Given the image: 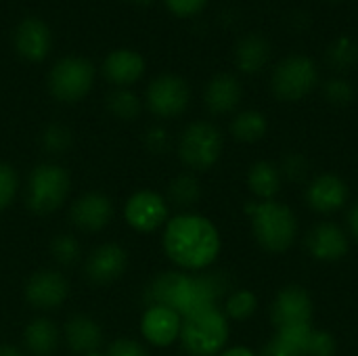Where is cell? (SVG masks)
Listing matches in <instances>:
<instances>
[{"mask_svg": "<svg viewBox=\"0 0 358 356\" xmlns=\"http://www.w3.org/2000/svg\"><path fill=\"white\" fill-rule=\"evenodd\" d=\"M229 294V279L222 273L166 271L149 281L143 298L147 306H168L185 319L208 308H220Z\"/></svg>", "mask_w": 358, "mask_h": 356, "instance_id": "6da1fadb", "label": "cell"}, {"mask_svg": "<svg viewBox=\"0 0 358 356\" xmlns=\"http://www.w3.org/2000/svg\"><path fill=\"white\" fill-rule=\"evenodd\" d=\"M243 99V86L233 73H216L203 90V103L212 115L233 113Z\"/></svg>", "mask_w": 358, "mask_h": 356, "instance_id": "d6986e66", "label": "cell"}, {"mask_svg": "<svg viewBox=\"0 0 358 356\" xmlns=\"http://www.w3.org/2000/svg\"><path fill=\"white\" fill-rule=\"evenodd\" d=\"M67 348L78 356L96 353L103 344V329L101 325L88 317V315H73L67 319L63 332H61Z\"/></svg>", "mask_w": 358, "mask_h": 356, "instance_id": "ffe728a7", "label": "cell"}, {"mask_svg": "<svg viewBox=\"0 0 358 356\" xmlns=\"http://www.w3.org/2000/svg\"><path fill=\"white\" fill-rule=\"evenodd\" d=\"M105 356H151V355H149V350H147L141 342H136V340H132V338H117V340H113V342L109 344V348H107Z\"/></svg>", "mask_w": 358, "mask_h": 356, "instance_id": "8d00e7d4", "label": "cell"}, {"mask_svg": "<svg viewBox=\"0 0 358 356\" xmlns=\"http://www.w3.org/2000/svg\"><path fill=\"white\" fill-rule=\"evenodd\" d=\"M182 317L168 306H147L141 317V336L155 348H168L178 342Z\"/></svg>", "mask_w": 358, "mask_h": 356, "instance_id": "e0dca14e", "label": "cell"}, {"mask_svg": "<svg viewBox=\"0 0 358 356\" xmlns=\"http://www.w3.org/2000/svg\"><path fill=\"white\" fill-rule=\"evenodd\" d=\"M271 59V42L260 34L243 36L235 46V65L241 73H258Z\"/></svg>", "mask_w": 358, "mask_h": 356, "instance_id": "cb8c5ba5", "label": "cell"}, {"mask_svg": "<svg viewBox=\"0 0 358 356\" xmlns=\"http://www.w3.org/2000/svg\"><path fill=\"white\" fill-rule=\"evenodd\" d=\"M224 151V136L220 128L208 120L191 122L178 136L176 153L180 164L189 172H208L212 170Z\"/></svg>", "mask_w": 358, "mask_h": 356, "instance_id": "8992f818", "label": "cell"}, {"mask_svg": "<svg viewBox=\"0 0 358 356\" xmlns=\"http://www.w3.org/2000/svg\"><path fill=\"white\" fill-rule=\"evenodd\" d=\"M170 204L180 208L182 212H193V208L201 199V183L195 172H180L176 174L168 185V197Z\"/></svg>", "mask_w": 358, "mask_h": 356, "instance_id": "484cf974", "label": "cell"}, {"mask_svg": "<svg viewBox=\"0 0 358 356\" xmlns=\"http://www.w3.org/2000/svg\"><path fill=\"white\" fill-rule=\"evenodd\" d=\"M94 84V67L84 57H65L48 73V90L61 103L84 99Z\"/></svg>", "mask_w": 358, "mask_h": 356, "instance_id": "ba28073f", "label": "cell"}, {"mask_svg": "<svg viewBox=\"0 0 358 356\" xmlns=\"http://www.w3.org/2000/svg\"><path fill=\"white\" fill-rule=\"evenodd\" d=\"M145 147L153 155H164L170 149V134L162 126H151L145 132Z\"/></svg>", "mask_w": 358, "mask_h": 356, "instance_id": "d590c367", "label": "cell"}, {"mask_svg": "<svg viewBox=\"0 0 358 356\" xmlns=\"http://www.w3.org/2000/svg\"><path fill=\"white\" fill-rule=\"evenodd\" d=\"M71 189L69 172L55 162L38 164L25 183V206L36 216H48L63 208Z\"/></svg>", "mask_w": 358, "mask_h": 356, "instance_id": "5b68a950", "label": "cell"}, {"mask_svg": "<svg viewBox=\"0 0 358 356\" xmlns=\"http://www.w3.org/2000/svg\"><path fill=\"white\" fill-rule=\"evenodd\" d=\"M42 147L50 155H63L71 147V132L63 124H50L42 132Z\"/></svg>", "mask_w": 358, "mask_h": 356, "instance_id": "d6a6232c", "label": "cell"}, {"mask_svg": "<svg viewBox=\"0 0 358 356\" xmlns=\"http://www.w3.org/2000/svg\"><path fill=\"white\" fill-rule=\"evenodd\" d=\"M107 109L111 111L113 118L124 120V122H130V120H134V118L141 115L143 103H141V99L132 90L117 88V90H113L107 97Z\"/></svg>", "mask_w": 358, "mask_h": 356, "instance_id": "f1b7e54d", "label": "cell"}, {"mask_svg": "<svg viewBox=\"0 0 358 356\" xmlns=\"http://www.w3.org/2000/svg\"><path fill=\"white\" fill-rule=\"evenodd\" d=\"M113 201L99 191L80 195L69 208V220L84 233H99L113 220Z\"/></svg>", "mask_w": 358, "mask_h": 356, "instance_id": "2e32d148", "label": "cell"}, {"mask_svg": "<svg viewBox=\"0 0 358 356\" xmlns=\"http://www.w3.org/2000/svg\"><path fill=\"white\" fill-rule=\"evenodd\" d=\"M126 269L128 252L120 243H103L94 248L84 262V275L92 285H109L117 281Z\"/></svg>", "mask_w": 358, "mask_h": 356, "instance_id": "9a60e30c", "label": "cell"}, {"mask_svg": "<svg viewBox=\"0 0 358 356\" xmlns=\"http://www.w3.org/2000/svg\"><path fill=\"white\" fill-rule=\"evenodd\" d=\"M258 311V296L252 290H233L222 304V313L227 315L229 321H248L256 315Z\"/></svg>", "mask_w": 358, "mask_h": 356, "instance_id": "4316f807", "label": "cell"}, {"mask_svg": "<svg viewBox=\"0 0 358 356\" xmlns=\"http://www.w3.org/2000/svg\"><path fill=\"white\" fill-rule=\"evenodd\" d=\"M355 94H357L355 86L346 78H342V76L329 78L323 84V97L334 107H348L355 101Z\"/></svg>", "mask_w": 358, "mask_h": 356, "instance_id": "1f68e13d", "label": "cell"}, {"mask_svg": "<svg viewBox=\"0 0 358 356\" xmlns=\"http://www.w3.org/2000/svg\"><path fill=\"white\" fill-rule=\"evenodd\" d=\"M23 294L31 308L57 311L69 296V281L61 271L42 269L27 279Z\"/></svg>", "mask_w": 358, "mask_h": 356, "instance_id": "5bb4252c", "label": "cell"}, {"mask_svg": "<svg viewBox=\"0 0 358 356\" xmlns=\"http://www.w3.org/2000/svg\"><path fill=\"white\" fill-rule=\"evenodd\" d=\"M327 63L336 69V71H350L358 65V42L350 36H340L336 38L327 52H325Z\"/></svg>", "mask_w": 358, "mask_h": 356, "instance_id": "83f0119b", "label": "cell"}, {"mask_svg": "<svg viewBox=\"0 0 358 356\" xmlns=\"http://www.w3.org/2000/svg\"><path fill=\"white\" fill-rule=\"evenodd\" d=\"M105 78L115 86H130L138 82L145 73V59L130 48H117L109 52L103 61Z\"/></svg>", "mask_w": 358, "mask_h": 356, "instance_id": "44dd1931", "label": "cell"}, {"mask_svg": "<svg viewBox=\"0 0 358 356\" xmlns=\"http://www.w3.org/2000/svg\"><path fill=\"white\" fill-rule=\"evenodd\" d=\"M17 191H19V174H17V170L10 164L0 162V212L10 208V204L17 197Z\"/></svg>", "mask_w": 358, "mask_h": 356, "instance_id": "836d02e7", "label": "cell"}, {"mask_svg": "<svg viewBox=\"0 0 358 356\" xmlns=\"http://www.w3.org/2000/svg\"><path fill=\"white\" fill-rule=\"evenodd\" d=\"M319 84L317 63L306 55H287L271 73V92L283 103L306 99Z\"/></svg>", "mask_w": 358, "mask_h": 356, "instance_id": "52a82bcc", "label": "cell"}, {"mask_svg": "<svg viewBox=\"0 0 358 356\" xmlns=\"http://www.w3.org/2000/svg\"><path fill=\"white\" fill-rule=\"evenodd\" d=\"M338 353V340L327 329H313L304 356H336Z\"/></svg>", "mask_w": 358, "mask_h": 356, "instance_id": "e575fe53", "label": "cell"}, {"mask_svg": "<svg viewBox=\"0 0 358 356\" xmlns=\"http://www.w3.org/2000/svg\"><path fill=\"white\" fill-rule=\"evenodd\" d=\"M61 340V329L48 317H36L23 329V346L31 356H52Z\"/></svg>", "mask_w": 358, "mask_h": 356, "instance_id": "603a6c76", "label": "cell"}, {"mask_svg": "<svg viewBox=\"0 0 358 356\" xmlns=\"http://www.w3.org/2000/svg\"><path fill=\"white\" fill-rule=\"evenodd\" d=\"M0 356H25L19 348H15V346H6V344H2L0 346Z\"/></svg>", "mask_w": 358, "mask_h": 356, "instance_id": "b9f144b4", "label": "cell"}, {"mask_svg": "<svg viewBox=\"0 0 358 356\" xmlns=\"http://www.w3.org/2000/svg\"><path fill=\"white\" fill-rule=\"evenodd\" d=\"M304 248L306 254L323 264H334L340 262L348 256L350 252V237L346 229L334 220H321L304 237Z\"/></svg>", "mask_w": 358, "mask_h": 356, "instance_id": "4fadbf2b", "label": "cell"}, {"mask_svg": "<svg viewBox=\"0 0 358 356\" xmlns=\"http://www.w3.org/2000/svg\"><path fill=\"white\" fill-rule=\"evenodd\" d=\"M168 10L176 17H195L208 4V0H164Z\"/></svg>", "mask_w": 358, "mask_h": 356, "instance_id": "74e56055", "label": "cell"}, {"mask_svg": "<svg viewBox=\"0 0 358 356\" xmlns=\"http://www.w3.org/2000/svg\"><path fill=\"white\" fill-rule=\"evenodd\" d=\"M50 254L57 260V264H61V266H73L82 258V248H80V241L73 235L61 233V235H55L52 237V241H50Z\"/></svg>", "mask_w": 358, "mask_h": 356, "instance_id": "f546056e", "label": "cell"}, {"mask_svg": "<svg viewBox=\"0 0 358 356\" xmlns=\"http://www.w3.org/2000/svg\"><path fill=\"white\" fill-rule=\"evenodd\" d=\"M124 220L136 233H155L170 220V204L157 191H134L124 204Z\"/></svg>", "mask_w": 358, "mask_h": 356, "instance_id": "30bf717a", "label": "cell"}, {"mask_svg": "<svg viewBox=\"0 0 358 356\" xmlns=\"http://www.w3.org/2000/svg\"><path fill=\"white\" fill-rule=\"evenodd\" d=\"M231 321L222 308H208L182 319L180 346L189 356H218L229 344Z\"/></svg>", "mask_w": 358, "mask_h": 356, "instance_id": "277c9868", "label": "cell"}, {"mask_svg": "<svg viewBox=\"0 0 358 356\" xmlns=\"http://www.w3.org/2000/svg\"><path fill=\"white\" fill-rule=\"evenodd\" d=\"M130 2H134V4H138V6H145V4H149V2H153V0H130Z\"/></svg>", "mask_w": 358, "mask_h": 356, "instance_id": "7bdbcfd3", "label": "cell"}, {"mask_svg": "<svg viewBox=\"0 0 358 356\" xmlns=\"http://www.w3.org/2000/svg\"><path fill=\"white\" fill-rule=\"evenodd\" d=\"M245 185L250 193L256 197V201H271L277 199V195L283 189V176L279 170V164L271 159H258L248 168Z\"/></svg>", "mask_w": 358, "mask_h": 356, "instance_id": "7402d4cb", "label": "cell"}, {"mask_svg": "<svg viewBox=\"0 0 358 356\" xmlns=\"http://www.w3.org/2000/svg\"><path fill=\"white\" fill-rule=\"evenodd\" d=\"M191 103V88L185 78L176 73H162L153 78L145 90L147 109L164 120L178 118Z\"/></svg>", "mask_w": 358, "mask_h": 356, "instance_id": "9c48e42d", "label": "cell"}, {"mask_svg": "<svg viewBox=\"0 0 358 356\" xmlns=\"http://www.w3.org/2000/svg\"><path fill=\"white\" fill-rule=\"evenodd\" d=\"M258 356H300L292 346H287L279 336H273L264 346L262 350L258 353Z\"/></svg>", "mask_w": 358, "mask_h": 356, "instance_id": "f35d334b", "label": "cell"}, {"mask_svg": "<svg viewBox=\"0 0 358 356\" xmlns=\"http://www.w3.org/2000/svg\"><path fill=\"white\" fill-rule=\"evenodd\" d=\"M348 199H350L348 183L334 172L317 174L304 187L306 206L321 216H331L336 212H342L348 206Z\"/></svg>", "mask_w": 358, "mask_h": 356, "instance_id": "7c38bea8", "label": "cell"}, {"mask_svg": "<svg viewBox=\"0 0 358 356\" xmlns=\"http://www.w3.org/2000/svg\"><path fill=\"white\" fill-rule=\"evenodd\" d=\"M168 260L185 273H203L214 266L222 250L218 227L203 214L180 212L170 216L162 233Z\"/></svg>", "mask_w": 358, "mask_h": 356, "instance_id": "7a4b0ae2", "label": "cell"}, {"mask_svg": "<svg viewBox=\"0 0 358 356\" xmlns=\"http://www.w3.org/2000/svg\"><path fill=\"white\" fill-rule=\"evenodd\" d=\"M279 170H281L283 180H289V183H308L310 180V159L304 153H298V151L287 153L281 159Z\"/></svg>", "mask_w": 358, "mask_h": 356, "instance_id": "4dcf8cb0", "label": "cell"}, {"mask_svg": "<svg viewBox=\"0 0 358 356\" xmlns=\"http://www.w3.org/2000/svg\"><path fill=\"white\" fill-rule=\"evenodd\" d=\"M218 356H258V353L248 346H231V348L227 346Z\"/></svg>", "mask_w": 358, "mask_h": 356, "instance_id": "60d3db41", "label": "cell"}, {"mask_svg": "<svg viewBox=\"0 0 358 356\" xmlns=\"http://www.w3.org/2000/svg\"><path fill=\"white\" fill-rule=\"evenodd\" d=\"M84 356H105V353H101V350H96V353H90V355H84Z\"/></svg>", "mask_w": 358, "mask_h": 356, "instance_id": "ee69618b", "label": "cell"}, {"mask_svg": "<svg viewBox=\"0 0 358 356\" xmlns=\"http://www.w3.org/2000/svg\"><path fill=\"white\" fill-rule=\"evenodd\" d=\"M52 36L48 25L38 17L23 19L15 29V48L25 61H42L50 52Z\"/></svg>", "mask_w": 358, "mask_h": 356, "instance_id": "ac0fdd59", "label": "cell"}, {"mask_svg": "<svg viewBox=\"0 0 358 356\" xmlns=\"http://www.w3.org/2000/svg\"><path fill=\"white\" fill-rule=\"evenodd\" d=\"M346 233L358 243V201H355L346 212Z\"/></svg>", "mask_w": 358, "mask_h": 356, "instance_id": "ab89813d", "label": "cell"}, {"mask_svg": "<svg viewBox=\"0 0 358 356\" xmlns=\"http://www.w3.org/2000/svg\"><path fill=\"white\" fill-rule=\"evenodd\" d=\"M245 212L250 216L252 235L264 252L281 256L296 245L300 222L296 212L287 204L277 199L250 201L245 206Z\"/></svg>", "mask_w": 358, "mask_h": 356, "instance_id": "3957f363", "label": "cell"}, {"mask_svg": "<svg viewBox=\"0 0 358 356\" xmlns=\"http://www.w3.org/2000/svg\"><path fill=\"white\" fill-rule=\"evenodd\" d=\"M334 2H338V0H334Z\"/></svg>", "mask_w": 358, "mask_h": 356, "instance_id": "f6af8a7d", "label": "cell"}, {"mask_svg": "<svg viewBox=\"0 0 358 356\" xmlns=\"http://www.w3.org/2000/svg\"><path fill=\"white\" fill-rule=\"evenodd\" d=\"M313 315H315V302L313 296L306 287L298 285V283H289L285 287H281L273 302H271V323L277 329L283 327H292V325H306L313 323Z\"/></svg>", "mask_w": 358, "mask_h": 356, "instance_id": "8fae6325", "label": "cell"}, {"mask_svg": "<svg viewBox=\"0 0 358 356\" xmlns=\"http://www.w3.org/2000/svg\"><path fill=\"white\" fill-rule=\"evenodd\" d=\"M229 132L237 143L254 145V143H260L266 136L268 120L258 109H243V111H237L233 115V120L229 124Z\"/></svg>", "mask_w": 358, "mask_h": 356, "instance_id": "d4e9b609", "label": "cell"}]
</instances>
